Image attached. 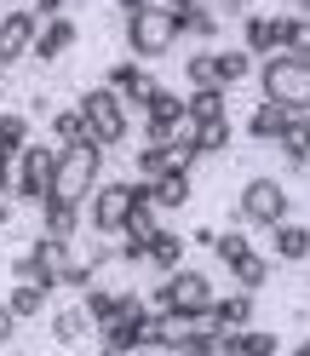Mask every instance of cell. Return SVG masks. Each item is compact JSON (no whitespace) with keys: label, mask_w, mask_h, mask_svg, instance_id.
Masks as SVG:
<instances>
[{"label":"cell","mask_w":310,"mask_h":356,"mask_svg":"<svg viewBox=\"0 0 310 356\" xmlns=\"http://www.w3.org/2000/svg\"><path fill=\"white\" fill-rule=\"evenodd\" d=\"M190 241H195V248H207V253H213V241H218V230H207V225H202V230H190Z\"/></svg>","instance_id":"cell-41"},{"label":"cell","mask_w":310,"mask_h":356,"mask_svg":"<svg viewBox=\"0 0 310 356\" xmlns=\"http://www.w3.org/2000/svg\"><path fill=\"white\" fill-rule=\"evenodd\" d=\"M12 213H17V202H12V195H0V230H12Z\"/></svg>","instance_id":"cell-42"},{"label":"cell","mask_w":310,"mask_h":356,"mask_svg":"<svg viewBox=\"0 0 310 356\" xmlns=\"http://www.w3.org/2000/svg\"><path fill=\"white\" fill-rule=\"evenodd\" d=\"M63 6H70V0H35V17L40 24H47V17H63Z\"/></svg>","instance_id":"cell-40"},{"label":"cell","mask_w":310,"mask_h":356,"mask_svg":"<svg viewBox=\"0 0 310 356\" xmlns=\"http://www.w3.org/2000/svg\"><path fill=\"white\" fill-rule=\"evenodd\" d=\"M109 6H121V12H132V6H144V0H109Z\"/></svg>","instance_id":"cell-46"},{"label":"cell","mask_w":310,"mask_h":356,"mask_svg":"<svg viewBox=\"0 0 310 356\" xmlns=\"http://www.w3.org/2000/svg\"><path fill=\"white\" fill-rule=\"evenodd\" d=\"M213 322L218 327H253V293L247 287H236V293H218V305H213Z\"/></svg>","instance_id":"cell-26"},{"label":"cell","mask_w":310,"mask_h":356,"mask_svg":"<svg viewBox=\"0 0 310 356\" xmlns=\"http://www.w3.org/2000/svg\"><path fill=\"white\" fill-rule=\"evenodd\" d=\"M109 86H115V92L132 104V98H144L149 86H155V75H144V63H138V58H127V63H115V70H109Z\"/></svg>","instance_id":"cell-29"},{"label":"cell","mask_w":310,"mask_h":356,"mask_svg":"<svg viewBox=\"0 0 310 356\" xmlns=\"http://www.w3.org/2000/svg\"><path fill=\"white\" fill-rule=\"evenodd\" d=\"M29 259H35V270H40V282H47V287H58V276H63V264H70V241H58V236H47V230H40V236L29 241Z\"/></svg>","instance_id":"cell-18"},{"label":"cell","mask_w":310,"mask_h":356,"mask_svg":"<svg viewBox=\"0 0 310 356\" xmlns=\"http://www.w3.org/2000/svg\"><path fill=\"white\" fill-rule=\"evenodd\" d=\"M81 138H92V127H86V115H81V104L52 109V144H81Z\"/></svg>","instance_id":"cell-30"},{"label":"cell","mask_w":310,"mask_h":356,"mask_svg":"<svg viewBox=\"0 0 310 356\" xmlns=\"http://www.w3.org/2000/svg\"><path fill=\"white\" fill-rule=\"evenodd\" d=\"M12 339H17V310L0 305V345H12Z\"/></svg>","instance_id":"cell-39"},{"label":"cell","mask_w":310,"mask_h":356,"mask_svg":"<svg viewBox=\"0 0 310 356\" xmlns=\"http://www.w3.org/2000/svg\"><path fill=\"white\" fill-rule=\"evenodd\" d=\"M270 264H276L270 253H247V259H236V264H230V276H236V287H247V293H259V287L270 282Z\"/></svg>","instance_id":"cell-31"},{"label":"cell","mask_w":310,"mask_h":356,"mask_svg":"<svg viewBox=\"0 0 310 356\" xmlns=\"http://www.w3.org/2000/svg\"><path fill=\"white\" fill-rule=\"evenodd\" d=\"M270 259L276 264H304L310 259V225H293V218L270 225Z\"/></svg>","instance_id":"cell-15"},{"label":"cell","mask_w":310,"mask_h":356,"mask_svg":"<svg viewBox=\"0 0 310 356\" xmlns=\"http://www.w3.org/2000/svg\"><path fill=\"white\" fill-rule=\"evenodd\" d=\"M276 29H282V52H293V58H310V12L276 17Z\"/></svg>","instance_id":"cell-32"},{"label":"cell","mask_w":310,"mask_h":356,"mask_svg":"<svg viewBox=\"0 0 310 356\" xmlns=\"http://www.w3.org/2000/svg\"><path fill=\"white\" fill-rule=\"evenodd\" d=\"M92 316H86V305H70V310H52V339L58 345H86L92 339Z\"/></svg>","instance_id":"cell-25"},{"label":"cell","mask_w":310,"mask_h":356,"mask_svg":"<svg viewBox=\"0 0 310 356\" xmlns=\"http://www.w3.org/2000/svg\"><path fill=\"white\" fill-rule=\"evenodd\" d=\"M12 282H40V270H35V259H29V253H17V259H12Z\"/></svg>","instance_id":"cell-38"},{"label":"cell","mask_w":310,"mask_h":356,"mask_svg":"<svg viewBox=\"0 0 310 356\" xmlns=\"http://www.w3.org/2000/svg\"><path fill=\"white\" fill-rule=\"evenodd\" d=\"M184 248H190V236H179V230H167V225H161V230L149 236V259H144V264L167 276V270H179V264H184Z\"/></svg>","instance_id":"cell-22"},{"label":"cell","mask_w":310,"mask_h":356,"mask_svg":"<svg viewBox=\"0 0 310 356\" xmlns=\"http://www.w3.org/2000/svg\"><path fill=\"white\" fill-rule=\"evenodd\" d=\"M184 81H190V86H218V70H213V47H202V52H190V58H184Z\"/></svg>","instance_id":"cell-34"},{"label":"cell","mask_w":310,"mask_h":356,"mask_svg":"<svg viewBox=\"0 0 310 356\" xmlns=\"http://www.w3.org/2000/svg\"><path fill=\"white\" fill-rule=\"evenodd\" d=\"M58 155L63 144H29L24 155H17V178H12V202L24 207H40L52 195V172H58Z\"/></svg>","instance_id":"cell-9"},{"label":"cell","mask_w":310,"mask_h":356,"mask_svg":"<svg viewBox=\"0 0 310 356\" xmlns=\"http://www.w3.org/2000/svg\"><path fill=\"white\" fill-rule=\"evenodd\" d=\"M75 104H81L86 127H92V138H98L104 149H109V144H127V132H132V109H127V98L115 92V86H86Z\"/></svg>","instance_id":"cell-7"},{"label":"cell","mask_w":310,"mask_h":356,"mask_svg":"<svg viewBox=\"0 0 310 356\" xmlns=\"http://www.w3.org/2000/svg\"><path fill=\"white\" fill-rule=\"evenodd\" d=\"M98 184H104V144H98V138L63 144L58 172H52V195H63V202H81V207H86Z\"/></svg>","instance_id":"cell-2"},{"label":"cell","mask_w":310,"mask_h":356,"mask_svg":"<svg viewBox=\"0 0 310 356\" xmlns=\"http://www.w3.org/2000/svg\"><path fill=\"white\" fill-rule=\"evenodd\" d=\"M127 109H138L144 138H155V144H172V132L190 121V98H184V92H172V86H161V81H155L144 98H132Z\"/></svg>","instance_id":"cell-8"},{"label":"cell","mask_w":310,"mask_h":356,"mask_svg":"<svg viewBox=\"0 0 310 356\" xmlns=\"http://www.w3.org/2000/svg\"><path fill=\"white\" fill-rule=\"evenodd\" d=\"M81 225H86V207L81 202H63V195H47V202H40V230H47V236L75 241Z\"/></svg>","instance_id":"cell-13"},{"label":"cell","mask_w":310,"mask_h":356,"mask_svg":"<svg viewBox=\"0 0 310 356\" xmlns=\"http://www.w3.org/2000/svg\"><path fill=\"white\" fill-rule=\"evenodd\" d=\"M179 17H172V6L161 0V6H132L127 12V52L138 58V63H155V58H167L172 47H179Z\"/></svg>","instance_id":"cell-1"},{"label":"cell","mask_w":310,"mask_h":356,"mask_svg":"<svg viewBox=\"0 0 310 356\" xmlns=\"http://www.w3.org/2000/svg\"><path fill=\"white\" fill-rule=\"evenodd\" d=\"M35 35H40L35 6H12L6 17H0V63L12 70L17 58H29V52H35Z\"/></svg>","instance_id":"cell-10"},{"label":"cell","mask_w":310,"mask_h":356,"mask_svg":"<svg viewBox=\"0 0 310 356\" xmlns=\"http://www.w3.org/2000/svg\"><path fill=\"white\" fill-rule=\"evenodd\" d=\"M213 70H218V86H241L259 70V58L247 47H213Z\"/></svg>","instance_id":"cell-23"},{"label":"cell","mask_w":310,"mask_h":356,"mask_svg":"<svg viewBox=\"0 0 310 356\" xmlns=\"http://www.w3.org/2000/svg\"><path fill=\"white\" fill-rule=\"evenodd\" d=\"M29 109H0V155H6V161H17V155H24L35 138H29Z\"/></svg>","instance_id":"cell-24"},{"label":"cell","mask_w":310,"mask_h":356,"mask_svg":"<svg viewBox=\"0 0 310 356\" xmlns=\"http://www.w3.org/2000/svg\"><path fill=\"white\" fill-rule=\"evenodd\" d=\"M149 184L144 178H104V184L92 190V202H86V225H92V236H121L127 218H132V202H138Z\"/></svg>","instance_id":"cell-5"},{"label":"cell","mask_w":310,"mask_h":356,"mask_svg":"<svg viewBox=\"0 0 310 356\" xmlns=\"http://www.w3.org/2000/svg\"><path fill=\"white\" fill-rule=\"evenodd\" d=\"M287 115H293L287 104H276V98H259V104H253V115H247V138H253V144H282V127H287Z\"/></svg>","instance_id":"cell-16"},{"label":"cell","mask_w":310,"mask_h":356,"mask_svg":"<svg viewBox=\"0 0 310 356\" xmlns=\"http://www.w3.org/2000/svg\"><path fill=\"white\" fill-rule=\"evenodd\" d=\"M149 195H155V207L161 213H179V207H190V195H195V167H172V172H161L149 184Z\"/></svg>","instance_id":"cell-14"},{"label":"cell","mask_w":310,"mask_h":356,"mask_svg":"<svg viewBox=\"0 0 310 356\" xmlns=\"http://www.w3.org/2000/svg\"><path fill=\"white\" fill-rule=\"evenodd\" d=\"M230 213H236V225H247V230H270V225H282V218H293V195H287L282 178L259 172V178H247V184L236 190Z\"/></svg>","instance_id":"cell-3"},{"label":"cell","mask_w":310,"mask_h":356,"mask_svg":"<svg viewBox=\"0 0 310 356\" xmlns=\"http://www.w3.org/2000/svg\"><path fill=\"white\" fill-rule=\"evenodd\" d=\"M0 86H6V63H0Z\"/></svg>","instance_id":"cell-49"},{"label":"cell","mask_w":310,"mask_h":356,"mask_svg":"<svg viewBox=\"0 0 310 356\" xmlns=\"http://www.w3.org/2000/svg\"><path fill=\"white\" fill-rule=\"evenodd\" d=\"M293 12H310V0H293Z\"/></svg>","instance_id":"cell-47"},{"label":"cell","mask_w":310,"mask_h":356,"mask_svg":"<svg viewBox=\"0 0 310 356\" xmlns=\"http://www.w3.org/2000/svg\"><path fill=\"white\" fill-rule=\"evenodd\" d=\"M12 6H35V0H12Z\"/></svg>","instance_id":"cell-48"},{"label":"cell","mask_w":310,"mask_h":356,"mask_svg":"<svg viewBox=\"0 0 310 356\" xmlns=\"http://www.w3.org/2000/svg\"><path fill=\"white\" fill-rule=\"evenodd\" d=\"M241 356H276V333H264V327H241Z\"/></svg>","instance_id":"cell-37"},{"label":"cell","mask_w":310,"mask_h":356,"mask_svg":"<svg viewBox=\"0 0 310 356\" xmlns=\"http://www.w3.org/2000/svg\"><path fill=\"white\" fill-rule=\"evenodd\" d=\"M75 40H81V29H75V17H70V12H63V17H47V24H40V35H35V52H29V58L58 63V58H70V52H75Z\"/></svg>","instance_id":"cell-12"},{"label":"cell","mask_w":310,"mask_h":356,"mask_svg":"<svg viewBox=\"0 0 310 356\" xmlns=\"http://www.w3.org/2000/svg\"><path fill=\"white\" fill-rule=\"evenodd\" d=\"M195 149H202V155L230 149V115H218V121H195Z\"/></svg>","instance_id":"cell-33"},{"label":"cell","mask_w":310,"mask_h":356,"mask_svg":"<svg viewBox=\"0 0 310 356\" xmlns=\"http://www.w3.org/2000/svg\"><path fill=\"white\" fill-rule=\"evenodd\" d=\"M6 305L17 310V322H40V316H47V305H52V287L47 282H12L6 287Z\"/></svg>","instance_id":"cell-20"},{"label":"cell","mask_w":310,"mask_h":356,"mask_svg":"<svg viewBox=\"0 0 310 356\" xmlns=\"http://www.w3.org/2000/svg\"><path fill=\"white\" fill-rule=\"evenodd\" d=\"M241 47H247L253 58H270V52H282V29H276V17L247 12V17H241Z\"/></svg>","instance_id":"cell-21"},{"label":"cell","mask_w":310,"mask_h":356,"mask_svg":"<svg viewBox=\"0 0 310 356\" xmlns=\"http://www.w3.org/2000/svg\"><path fill=\"white\" fill-rule=\"evenodd\" d=\"M179 167V149L172 144H155V138H144L138 149H132V178H144V184H155L161 172H172Z\"/></svg>","instance_id":"cell-19"},{"label":"cell","mask_w":310,"mask_h":356,"mask_svg":"<svg viewBox=\"0 0 310 356\" xmlns=\"http://www.w3.org/2000/svg\"><path fill=\"white\" fill-rule=\"evenodd\" d=\"M92 282H98V264L92 259H70V264H63V276H58V287H81V293Z\"/></svg>","instance_id":"cell-36"},{"label":"cell","mask_w":310,"mask_h":356,"mask_svg":"<svg viewBox=\"0 0 310 356\" xmlns=\"http://www.w3.org/2000/svg\"><path fill=\"white\" fill-rule=\"evenodd\" d=\"M172 12H184V6H213V0H167Z\"/></svg>","instance_id":"cell-44"},{"label":"cell","mask_w":310,"mask_h":356,"mask_svg":"<svg viewBox=\"0 0 310 356\" xmlns=\"http://www.w3.org/2000/svg\"><path fill=\"white\" fill-rule=\"evenodd\" d=\"M98 356H109V350H104V345H98Z\"/></svg>","instance_id":"cell-51"},{"label":"cell","mask_w":310,"mask_h":356,"mask_svg":"<svg viewBox=\"0 0 310 356\" xmlns=\"http://www.w3.org/2000/svg\"><path fill=\"white\" fill-rule=\"evenodd\" d=\"M218 305V287L207 270H190V264H179V270H167L161 282H155L149 293V310H213Z\"/></svg>","instance_id":"cell-6"},{"label":"cell","mask_w":310,"mask_h":356,"mask_svg":"<svg viewBox=\"0 0 310 356\" xmlns=\"http://www.w3.org/2000/svg\"><path fill=\"white\" fill-rule=\"evenodd\" d=\"M149 356H172V350H149Z\"/></svg>","instance_id":"cell-50"},{"label":"cell","mask_w":310,"mask_h":356,"mask_svg":"<svg viewBox=\"0 0 310 356\" xmlns=\"http://www.w3.org/2000/svg\"><path fill=\"white\" fill-rule=\"evenodd\" d=\"M276 149H282V161L293 167V172H299V167H310V109H293V115H287L282 144H276Z\"/></svg>","instance_id":"cell-17"},{"label":"cell","mask_w":310,"mask_h":356,"mask_svg":"<svg viewBox=\"0 0 310 356\" xmlns=\"http://www.w3.org/2000/svg\"><path fill=\"white\" fill-rule=\"evenodd\" d=\"M179 356H213V339H202V345H190V350H179Z\"/></svg>","instance_id":"cell-43"},{"label":"cell","mask_w":310,"mask_h":356,"mask_svg":"<svg viewBox=\"0 0 310 356\" xmlns=\"http://www.w3.org/2000/svg\"><path fill=\"white\" fill-rule=\"evenodd\" d=\"M144 322H149V305L144 310H127V316H115V322L98 327V345L109 356H138L144 350Z\"/></svg>","instance_id":"cell-11"},{"label":"cell","mask_w":310,"mask_h":356,"mask_svg":"<svg viewBox=\"0 0 310 356\" xmlns=\"http://www.w3.org/2000/svg\"><path fill=\"white\" fill-rule=\"evenodd\" d=\"M259 92L287 109H310V58H293V52L259 58Z\"/></svg>","instance_id":"cell-4"},{"label":"cell","mask_w":310,"mask_h":356,"mask_svg":"<svg viewBox=\"0 0 310 356\" xmlns=\"http://www.w3.org/2000/svg\"><path fill=\"white\" fill-rule=\"evenodd\" d=\"M247 253H253V241H247V236H236V230H218V241H213V259L225 264V270H230L236 259H247Z\"/></svg>","instance_id":"cell-35"},{"label":"cell","mask_w":310,"mask_h":356,"mask_svg":"<svg viewBox=\"0 0 310 356\" xmlns=\"http://www.w3.org/2000/svg\"><path fill=\"white\" fill-rule=\"evenodd\" d=\"M138 356H144V350H138Z\"/></svg>","instance_id":"cell-52"},{"label":"cell","mask_w":310,"mask_h":356,"mask_svg":"<svg viewBox=\"0 0 310 356\" xmlns=\"http://www.w3.org/2000/svg\"><path fill=\"white\" fill-rule=\"evenodd\" d=\"M172 17H179V35L202 40V47L218 40V12H213V6H184V12H172Z\"/></svg>","instance_id":"cell-28"},{"label":"cell","mask_w":310,"mask_h":356,"mask_svg":"<svg viewBox=\"0 0 310 356\" xmlns=\"http://www.w3.org/2000/svg\"><path fill=\"white\" fill-rule=\"evenodd\" d=\"M230 115V86H190V121Z\"/></svg>","instance_id":"cell-27"},{"label":"cell","mask_w":310,"mask_h":356,"mask_svg":"<svg viewBox=\"0 0 310 356\" xmlns=\"http://www.w3.org/2000/svg\"><path fill=\"white\" fill-rule=\"evenodd\" d=\"M218 6H225V12H247L253 0H218Z\"/></svg>","instance_id":"cell-45"}]
</instances>
